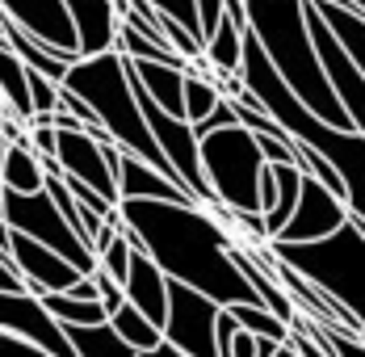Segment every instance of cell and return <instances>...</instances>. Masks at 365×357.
<instances>
[{
	"mask_svg": "<svg viewBox=\"0 0 365 357\" xmlns=\"http://www.w3.org/2000/svg\"><path fill=\"white\" fill-rule=\"evenodd\" d=\"M122 227L143 244V252L164 269V278L193 286L215 303H260L256 290L231 261V223L193 198H122Z\"/></svg>",
	"mask_w": 365,
	"mask_h": 357,
	"instance_id": "6da1fadb",
	"label": "cell"
},
{
	"mask_svg": "<svg viewBox=\"0 0 365 357\" xmlns=\"http://www.w3.org/2000/svg\"><path fill=\"white\" fill-rule=\"evenodd\" d=\"M235 71H240L244 93H248L273 122H282L290 139L315 147L331 169L340 173L349 214L361 218V193H365V143H361V131H340V126L324 122L319 114H311V109L302 106V101L294 97V89L277 76V68L269 64V55L260 51V42H256L252 30H244Z\"/></svg>",
	"mask_w": 365,
	"mask_h": 357,
	"instance_id": "7a4b0ae2",
	"label": "cell"
},
{
	"mask_svg": "<svg viewBox=\"0 0 365 357\" xmlns=\"http://www.w3.org/2000/svg\"><path fill=\"white\" fill-rule=\"evenodd\" d=\"M244 17H248V30L256 34L260 51L269 55V64L277 68V76L294 89V97L302 106L311 114H319L324 122L340 126V131H361V126L349 122L340 97L331 93L328 76L319 68L315 51H311L302 0H244Z\"/></svg>",
	"mask_w": 365,
	"mask_h": 357,
	"instance_id": "3957f363",
	"label": "cell"
},
{
	"mask_svg": "<svg viewBox=\"0 0 365 357\" xmlns=\"http://www.w3.org/2000/svg\"><path fill=\"white\" fill-rule=\"evenodd\" d=\"M59 84H68L72 93H80V97L93 106L97 122L110 131V139L118 143V147L135 151L139 160L155 164L164 177L177 181L173 164H168V156L160 151V143L151 139V131H147L143 109H139V101H135L130 76H126V59H122V51H97V55H80ZM177 185H181V181H177ZM181 189H185V185H181ZM185 193H189V189H185Z\"/></svg>",
	"mask_w": 365,
	"mask_h": 357,
	"instance_id": "277c9868",
	"label": "cell"
},
{
	"mask_svg": "<svg viewBox=\"0 0 365 357\" xmlns=\"http://www.w3.org/2000/svg\"><path fill=\"white\" fill-rule=\"evenodd\" d=\"M264 248L361 320V218H344L315 240H264Z\"/></svg>",
	"mask_w": 365,
	"mask_h": 357,
	"instance_id": "5b68a950",
	"label": "cell"
},
{
	"mask_svg": "<svg viewBox=\"0 0 365 357\" xmlns=\"http://www.w3.org/2000/svg\"><path fill=\"white\" fill-rule=\"evenodd\" d=\"M197 160H202V177L222 211H260L256 177H260L264 156L248 126L227 122V126L197 135Z\"/></svg>",
	"mask_w": 365,
	"mask_h": 357,
	"instance_id": "8992f818",
	"label": "cell"
},
{
	"mask_svg": "<svg viewBox=\"0 0 365 357\" xmlns=\"http://www.w3.org/2000/svg\"><path fill=\"white\" fill-rule=\"evenodd\" d=\"M0 218H4L13 231H26V236H34L38 244H46V248H55L59 256H68L80 273H93L97 256H93L88 244L68 227V218L59 214V206L51 202L46 189H34V193L0 189Z\"/></svg>",
	"mask_w": 365,
	"mask_h": 357,
	"instance_id": "52a82bcc",
	"label": "cell"
},
{
	"mask_svg": "<svg viewBox=\"0 0 365 357\" xmlns=\"http://www.w3.org/2000/svg\"><path fill=\"white\" fill-rule=\"evenodd\" d=\"M219 307L222 303H215L210 294L168 278V307H164L160 336L189 357H219V345H215V316H219Z\"/></svg>",
	"mask_w": 365,
	"mask_h": 357,
	"instance_id": "ba28073f",
	"label": "cell"
},
{
	"mask_svg": "<svg viewBox=\"0 0 365 357\" xmlns=\"http://www.w3.org/2000/svg\"><path fill=\"white\" fill-rule=\"evenodd\" d=\"M302 17H307V34H311V51L319 59V68L328 76L331 93L340 97V106L349 114L353 126H365V68L357 59H349V51L328 34V26L319 21V9L311 0H302Z\"/></svg>",
	"mask_w": 365,
	"mask_h": 357,
	"instance_id": "9c48e42d",
	"label": "cell"
},
{
	"mask_svg": "<svg viewBox=\"0 0 365 357\" xmlns=\"http://www.w3.org/2000/svg\"><path fill=\"white\" fill-rule=\"evenodd\" d=\"M55 160L68 177H80L84 185H93L97 193H106L110 202H118V160L122 147L113 139H93L88 131H55Z\"/></svg>",
	"mask_w": 365,
	"mask_h": 357,
	"instance_id": "30bf717a",
	"label": "cell"
},
{
	"mask_svg": "<svg viewBox=\"0 0 365 357\" xmlns=\"http://www.w3.org/2000/svg\"><path fill=\"white\" fill-rule=\"evenodd\" d=\"M344 218H353L349 206H344V198L331 193L319 177L302 173V181H298V202H294L290 218L269 240H315V236H328L331 227H340Z\"/></svg>",
	"mask_w": 365,
	"mask_h": 357,
	"instance_id": "8fae6325",
	"label": "cell"
},
{
	"mask_svg": "<svg viewBox=\"0 0 365 357\" xmlns=\"http://www.w3.org/2000/svg\"><path fill=\"white\" fill-rule=\"evenodd\" d=\"M0 328L30 336L38 349H46L51 357L55 353L72 357V345H68V336H63L59 320L42 307V298L30 294V290H0Z\"/></svg>",
	"mask_w": 365,
	"mask_h": 357,
	"instance_id": "7c38bea8",
	"label": "cell"
},
{
	"mask_svg": "<svg viewBox=\"0 0 365 357\" xmlns=\"http://www.w3.org/2000/svg\"><path fill=\"white\" fill-rule=\"evenodd\" d=\"M9 256H13V265H17V273H21V282H26L30 294L68 290L80 278V269H76L68 256H59L55 248L38 244L34 236H26V231H13L9 236Z\"/></svg>",
	"mask_w": 365,
	"mask_h": 357,
	"instance_id": "4fadbf2b",
	"label": "cell"
},
{
	"mask_svg": "<svg viewBox=\"0 0 365 357\" xmlns=\"http://www.w3.org/2000/svg\"><path fill=\"white\" fill-rule=\"evenodd\" d=\"M0 13L13 17L21 30H30L38 42L55 46V51H68V55H80L76 51V26L63 9V0H0Z\"/></svg>",
	"mask_w": 365,
	"mask_h": 357,
	"instance_id": "5bb4252c",
	"label": "cell"
},
{
	"mask_svg": "<svg viewBox=\"0 0 365 357\" xmlns=\"http://www.w3.org/2000/svg\"><path fill=\"white\" fill-rule=\"evenodd\" d=\"M122 236L130 240V261H126V278H122V298L135 303L147 320L160 328V323H164V307H168V278H164V269L147 256L143 244H139L126 227H122Z\"/></svg>",
	"mask_w": 365,
	"mask_h": 357,
	"instance_id": "9a60e30c",
	"label": "cell"
},
{
	"mask_svg": "<svg viewBox=\"0 0 365 357\" xmlns=\"http://www.w3.org/2000/svg\"><path fill=\"white\" fill-rule=\"evenodd\" d=\"M63 9H68V17L76 26V51L80 55L113 51V38H118L113 0H63Z\"/></svg>",
	"mask_w": 365,
	"mask_h": 357,
	"instance_id": "2e32d148",
	"label": "cell"
},
{
	"mask_svg": "<svg viewBox=\"0 0 365 357\" xmlns=\"http://www.w3.org/2000/svg\"><path fill=\"white\" fill-rule=\"evenodd\" d=\"M122 198H168V202H185L189 193H185L173 177H164L155 164H147L135 151L122 147V160H118V202H122ZM193 202H197V198H193Z\"/></svg>",
	"mask_w": 365,
	"mask_h": 357,
	"instance_id": "e0dca14e",
	"label": "cell"
},
{
	"mask_svg": "<svg viewBox=\"0 0 365 357\" xmlns=\"http://www.w3.org/2000/svg\"><path fill=\"white\" fill-rule=\"evenodd\" d=\"M311 4L319 9V21L328 26V34L349 51V59H357L365 68V13L344 9V4H336V0H311Z\"/></svg>",
	"mask_w": 365,
	"mask_h": 357,
	"instance_id": "ac0fdd59",
	"label": "cell"
},
{
	"mask_svg": "<svg viewBox=\"0 0 365 357\" xmlns=\"http://www.w3.org/2000/svg\"><path fill=\"white\" fill-rule=\"evenodd\" d=\"M68 345H72V357L76 353H113V357H130V345L113 332L110 320H97V323H59Z\"/></svg>",
	"mask_w": 365,
	"mask_h": 357,
	"instance_id": "d6986e66",
	"label": "cell"
},
{
	"mask_svg": "<svg viewBox=\"0 0 365 357\" xmlns=\"http://www.w3.org/2000/svg\"><path fill=\"white\" fill-rule=\"evenodd\" d=\"M0 189H17V193H34L42 189V164H38L30 143H9L0 156Z\"/></svg>",
	"mask_w": 365,
	"mask_h": 357,
	"instance_id": "ffe728a7",
	"label": "cell"
},
{
	"mask_svg": "<svg viewBox=\"0 0 365 357\" xmlns=\"http://www.w3.org/2000/svg\"><path fill=\"white\" fill-rule=\"evenodd\" d=\"M110 323H113V332L130 345V353H151V349L160 345V328L147 320L135 303H126V298L110 311Z\"/></svg>",
	"mask_w": 365,
	"mask_h": 357,
	"instance_id": "44dd1931",
	"label": "cell"
},
{
	"mask_svg": "<svg viewBox=\"0 0 365 357\" xmlns=\"http://www.w3.org/2000/svg\"><path fill=\"white\" fill-rule=\"evenodd\" d=\"M244 30L248 26H240V21H231L227 13L219 17V26L206 34V42H202V59L210 64V68L219 71H235V64H240V42H244Z\"/></svg>",
	"mask_w": 365,
	"mask_h": 357,
	"instance_id": "7402d4cb",
	"label": "cell"
},
{
	"mask_svg": "<svg viewBox=\"0 0 365 357\" xmlns=\"http://www.w3.org/2000/svg\"><path fill=\"white\" fill-rule=\"evenodd\" d=\"M42 307L55 316L59 323H97V320H110V311L101 307V298H80V294H68V290H46L38 294Z\"/></svg>",
	"mask_w": 365,
	"mask_h": 357,
	"instance_id": "603a6c76",
	"label": "cell"
},
{
	"mask_svg": "<svg viewBox=\"0 0 365 357\" xmlns=\"http://www.w3.org/2000/svg\"><path fill=\"white\" fill-rule=\"evenodd\" d=\"M231 316H235V323H244L248 332H256V336H273V341H286V332H290V323L282 320L277 311H269L264 303H222Z\"/></svg>",
	"mask_w": 365,
	"mask_h": 357,
	"instance_id": "cb8c5ba5",
	"label": "cell"
},
{
	"mask_svg": "<svg viewBox=\"0 0 365 357\" xmlns=\"http://www.w3.org/2000/svg\"><path fill=\"white\" fill-rule=\"evenodd\" d=\"M126 261H130V240H126V236H122V227H118V231H113V240L97 252V265H101L113 282L122 286V278H126Z\"/></svg>",
	"mask_w": 365,
	"mask_h": 357,
	"instance_id": "d4e9b609",
	"label": "cell"
},
{
	"mask_svg": "<svg viewBox=\"0 0 365 357\" xmlns=\"http://www.w3.org/2000/svg\"><path fill=\"white\" fill-rule=\"evenodd\" d=\"M26 89H30V106H34V114H51V109H55V89H59V80L42 76L38 68H26Z\"/></svg>",
	"mask_w": 365,
	"mask_h": 357,
	"instance_id": "484cf974",
	"label": "cell"
},
{
	"mask_svg": "<svg viewBox=\"0 0 365 357\" xmlns=\"http://www.w3.org/2000/svg\"><path fill=\"white\" fill-rule=\"evenodd\" d=\"M151 9L164 13V17H173V21L185 26L189 34L202 38V30H197V4H193V0H151Z\"/></svg>",
	"mask_w": 365,
	"mask_h": 357,
	"instance_id": "4316f807",
	"label": "cell"
},
{
	"mask_svg": "<svg viewBox=\"0 0 365 357\" xmlns=\"http://www.w3.org/2000/svg\"><path fill=\"white\" fill-rule=\"evenodd\" d=\"M0 357H51V353H46V349H38L30 336L0 328Z\"/></svg>",
	"mask_w": 365,
	"mask_h": 357,
	"instance_id": "83f0119b",
	"label": "cell"
},
{
	"mask_svg": "<svg viewBox=\"0 0 365 357\" xmlns=\"http://www.w3.org/2000/svg\"><path fill=\"white\" fill-rule=\"evenodd\" d=\"M256 147L264 160L282 164V160H294V139H273V135H256Z\"/></svg>",
	"mask_w": 365,
	"mask_h": 357,
	"instance_id": "f1b7e54d",
	"label": "cell"
},
{
	"mask_svg": "<svg viewBox=\"0 0 365 357\" xmlns=\"http://www.w3.org/2000/svg\"><path fill=\"white\" fill-rule=\"evenodd\" d=\"M227 357H256V332H248L244 323H235V332L227 341Z\"/></svg>",
	"mask_w": 365,
	"mask_h": 357,
	"instance_id": "f546056e",
	"label": "cell"
},
{
	"mask_svg": "<svg viewBox=\"0 0 365 357\" xmlns=\"http://www.w3.org/2000/svg\"><path fill=\"white\" fill-rule=\"evenodd\" d=\"M277 345H282V341H273V336H256V357H273Z\"/></svg>",
	"mask_w": 365,
	"mask_h": 357,
	"instance_id": "4dcf8cb0",
	"label": "cell"
},
{
	"mask_svg": "<svg viewBox=\"0 0 365 357\" xmlns=\"http://www.w3.org/2000/svg\"><path fill=\"white\" fill-rule=\"evenodd\" d=\"M9 236H13V227L0 218V252H9Z\"/></svg>",
	"mask_w": 365,
	"mask_h": 357,
	"instance_id": "1f68e13d",
	"label": "cell"
},
{
	"mask_svg": "<svg viewBox=\"0 0 365 357\" xmlns=\"http://www.w3.org/2000/svg\"><path fill=\"white\" fill-rule=\"evenodd\" d=\"M336 4H344V9H357V13H365V0H336Z\"/></svg>",
	"mask_w": 365,
	"mask_h": 357,
	"instance_id": "d6a6232c",
	"label": "cell"
},
{
	"mask_svg": "<svg viewBox=\"0 0 365 357\" xmlns=\"http://www.w3.org/2000/svg\"><path fill=\"white\" fill-rule=\"evenodd\" d=\"M4 147H9V139H4V131H0V156H4Z\"/></svg>",
	"mask_w": 365,
	"mask_h": 357,
	"instance_id": "836d02e7",
	"label": "cell"
}]
</instances>
